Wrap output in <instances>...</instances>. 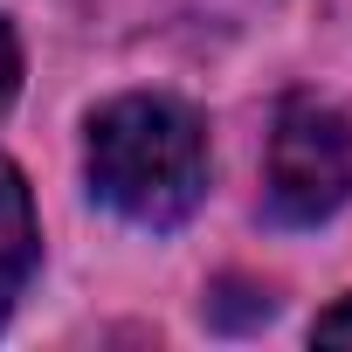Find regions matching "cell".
<instances>
[{"instance_id": "obj_5", "label": "cell", "mask_w": 352, "mask_h": 352, "mask_svg": "<svg viewBox=\"0 0 352 352\" xmlns=\"http://www.w3.org/2000/svg\"><path fill=\"white\" fill-rule=\"evenodd\" d=\"M311 338H318V345H352V297H345V304H331V311L311 324Z\"/></svg>"}, {"instance_id": "obj_2", "label": "cell", "mask_w": 352, "mask_h": 352, "mask_svg": "<svg viewBox=\"0 0 352 352\" xmlns=\"http://www.w3.org/2000/svg\"><path fill=\"white\" fill-rule=\"evenodd\" d=\"M352 194V124L331 104L290 97L270 131V214L283 228H318Z\"/></svg>"}, {"instance_id": "obj_1", "label": "cell", "mask_w": 352, "mask_h": 352, "mask_svg": "<svg viewBox=\"0 0 352 352\" xmlns=\"http://www.w3.org/2000/svg\"><path fill=\"white\" fill-rule=\"evenodd\" d=\"M90 194L138 228H180L208 194L201 118L180 97H111L90 118Z\"/></svg>"}, {"instance_id": "obj_3", "label": "cell", "mask_w": 352, "mask_h": 352, "mask_svg": "<svg viewBox=\"0 0 352 352\" xmlns=\"http://www.w3.org/2000/svg\"><path fill=\"white\" fill-rule=\"evenodd\" d=\"M35 256H42V235H35V201H28V180L14 159H0V324H8L21 283L35 276Z\"/></svg>"}, {"instance_id": "obj_4", "label": "cell", "mask_w": 352, "mask_h": 352, "mask_svg": "<svg viewBox=\"0 0 352 352\" xmlns=\"http://www.w3.org/2000/svg\"><path fill=\"white\" fill-rule=\"evenodd\" d=\"M14 90H21V49H14V28L0 21V111L14 104Z\"/></svg>"}]
</instances>
